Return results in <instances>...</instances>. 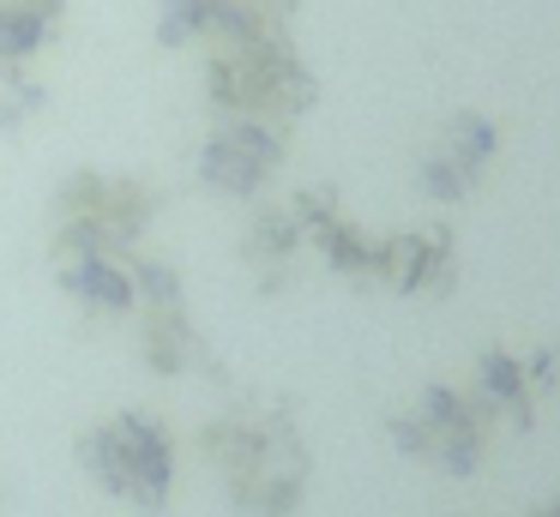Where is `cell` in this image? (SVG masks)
<instances>
[{
  "label": "cell",
  "mask_w": 560,
  "mask_h": 517,
  "mask_svg": "<svg viewBox=\"0 0 560 517\" xmlns=\"http://www.w3.org/2000/svg\"><path fill=\"white\" fill-rule=\"evenodd\" d=\"M206 457L223 469L230 505L242 517H295L314 481V451L290 403H235L199 433Z\"/></svg>",
  "instance_id": "6da1fadb"
},
{
  "label": "cell",
  "mask_w": 560,
  "mask_h": 517,
  "mask_svg": "<svg viewBox=\"0 0 560 517\" xmlns=\"http://www.w3.org/2000/svg\"><path fill=\"white\" fill-rule=\"evenodd\" d=\"M494 156H500V127L488 115H476V108H464V115H452L446 127H440V139L428 144L422 168H416V187L440 204H458L488 180Z\"/></svg>",
  "instance_id": "ba28073f"
},
{
  "label": "cell",
  "mask_w": 560,
  "mask_h": 517,
  "mask_svg": "<svg viewBox=\"0 0 560 517\" xmlns=\"http://www.w3.org/2000/svg\"><path fill=\"white\" fill-rule=\"evenodd\" d=\"M290 211H295V223H302V240L331 265V271L350 277V283H374L380 235H368L362 223H350V216L338 211V192H331V187H307V192H295V199H290Z\"/></svg>",
  "instance_id": "8fae6325"
},
{
  "label": "cell",
  "mask_w": 560,
  "mask_h": 517,
  "mask_svg": "<svg viewBox=\"0 0 560 517\" xmlns=\"http://www.w3.org/2000/svg\"><path fill=\"white\" fill-rule=\"evenodd\" d=\"M85 469L97 475L103 493L139 505V512H163L175 487V439L163 421L139 415V409H121V415L97 421L85 433Z\"/></svg>",
  "instance_id": "277c9868"
},
{
  "label": "cell",
  "mask_w": 560,
  "mask_h": 517,
  "mask_svg": "<svg viewBox=\"0 0 560 517\" xmlns=\"http://www.w3.org/2000/svg\"><path fill=\"white\" fill-rule=\"evenodd\" d=\"M133 289H139V349H145L151 373L175 379L187 367H211V343L194 331V313H187V295H182V277L158 259H139L133 265Z\"/></svg>",
  "instance_id": "52a82bcc"
},
{
  "label": "cell",
  "mask_w": 560,
  "mask_h": 517,
  "mask_svg": "<svg viewBox=\"0 0 560 517\" xmlns=\"http://www.w3.org/2000/svg\"><path fill=\"white\" fill-rule=\"evenodd\" d=\"M67 0H0V60H31L61 31Z\"/></svg>",
  "instance_id": "9a60e30c"
},
{
  "label": "cell",
  "mask_w": 560,
  "mask_h": 517,
  "mask_svg": "<svg viewBox=\"0 0 560 517\" xmlns=\"http://www.w3.org/2000/svg\"><path fill=\"white\" fill-rule=\"evenodd\" d=\"M283 163V127L266 120H230L223 132H211L206 151H199V180L235 199H254Z\"/></svg>",
  "instance_id": "30bf717a"
},
{
  "label": "cell",
  "mask_w": 560,
  "mask_h": 517,
  "mask_svg": "<svg viewBox=\"0 0 560 517\" xmlns=\"http://www.w3.org/2000/svg\"><path fill=\"white\" fill-rule=\"evenodd\" d=\"M494 427L500 421L482 409V397L470 385H428L386 415L392 445L416 463L446 469V475H476L494 451Z\"/></svg>",
  "instance_id": "3957f363"
},
{
  "label": "cell",
  "mask_w": 560,
  "mask_h": 517,
  "mask_svg": "<svg viewBox=\"0 0 560 517\" xmlns=\"http://www.w3.org/2000/svg\"><path fill=\"white\" fill-rule=\"evenodd\" d=\"M530 517H560V500H548V505H536Z\"/></svg>",
  "instance_id": "ac0fdd59"
},
{
  "label": "cell",
  "mask_w": 560,
  "mask_h": 517,
  "mask_svg": "<svg viewBox=\"0 0 560 517\" xmlns=\"http://www.w3.org/2000/svg\"><path fill=\"white\" fill-rule=\"evenodd\" d=\"M61 289L85 313H133L139 307L133 265H127L121 252H67L61 259Z\"/></svg>",
  "instance_id": "7c38bea8"
},
{
  "label": "cell",
  "mask_w": 560,
  "mask_h": 517,
  "mask_svg": "<svg viewBox=\"0 0 560 517\" xmlns=\"http://www.w3.org/2000/svg\"><path fill=\"white\" fill-rule=\"evenodd\" d=\"M470 391L482 397V409L512 433H530L542 403H555L560 391V343L542 349H506V343H488L476 355L470 373Z\"/></svg>",
  "instance_id": "8992f818"
},
{
  "label": "cell",
  "mask_w": 560,
  "mask_h": 517,
  "mask_svg": "<svg viewBox=\"0 0 560 517\" xmlns=\"http://www.w3.org/2000/svg\"><path fill=\"white\" fill-rule=\"evenodd\" d=\"M158 216V192L133 175H73L55 199V252H127Z\"/></svg>",
  "instance_id": "5b68a950"
},
{
  "label": "cell",
  "mask_w": 560,
  "mask_h": 517,
  "mask_svg": "<svg viewBox=\"0 0 560 517\" xmlns=\"http://www.w3.org/2000/svg\"><path fill=\"white\" fill-rule=\"evenodd\" d=\"M295 0H211V43H259V36H290Z\"/></svg>",
  "instance_id": "5bb4252c"
},
{
  "label": "cell",
  "mask_w": 560,
  "mask_h": 517,
  "mask_svg": "<svg viewBox=\"0 0 560 517\" xmlns=\"http://www.w3.org/2000/svg\"><path fill=\"white\" fill-rule=\"evenodd\" d=\"M43 108V84L25 72V60H0V127H19Z\"/></svg>",
  "instance_id": "2e32d148"
},
{
  "label": "cell",
  "mask_w": 560,
  "mask_h": 517,
  "mask_svg": "<svg viewBox=\"0 0 560 517\" xmlns=\"http://www.w3.org/2000/svg\"><path fill=\"white\" fill-rule=\"evenodd\" d=\"M374 283L392 295H452L458 289V240L446 223L428 228H398V235H380V259H374Z\"/></svg>",
  "instance_id": "9c48e42d"
},
{
  "label": "cell",
  "mask_w": 560,
  "mask_h": 517,
  "mask_svg": "<svg viewBox=\"0 0 560 517\" xmlns=\"http://www.w3.org/2000/svg\"><path fill=\"white\" fill-rule=\"evenodd\" d=\"M206 91L235 120H266L290 127L314 108V72L302 67L290 36H259V43H223L206 67Z\"/></svg>",
  "instance_id": "7a4b0ae2"
},
{
  "label": "cell",
  "mask_w": 560,
  "mask_h": 517,
  "mask_svg": "<svg viewBox=\"0 0 560 517\" xmlns=\"http://www.w3.org/2000/svg\"><path fill=\"white\" fill-rule=\"evenodd\" d=\"M211 31V0H163L158 7V36L163 43H194Z\"/></svg>",
  "instance_id": "e0dca14e"
},
{
  "label": "cell",
  "mask_w": 560,
  "mask_h": 517,
  "mask_svg": "<svg viewBox=\"0 0 560 517\" xmlns=\"http://www.w3.org/2000/svg\"><path fill=\"white\" fill-rule=\"evenodd\" d=\"M302 223H295L290 204H271V211H259L254 223H247V240H242V259L247 271L259 277L266 289H283L295 277V259H302Z\"/></svg>",
  "instance_id": "4fadbf2b"
}]
</instances>
